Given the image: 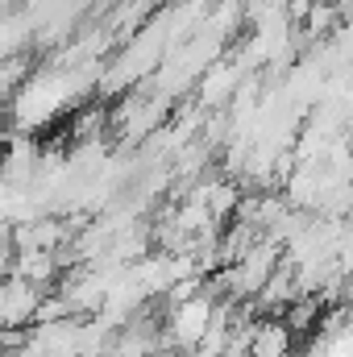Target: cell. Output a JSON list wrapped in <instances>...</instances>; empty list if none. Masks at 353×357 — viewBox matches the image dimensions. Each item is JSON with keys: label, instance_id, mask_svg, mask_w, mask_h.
Here are the masks:
<instances>
[{"label": "cell", "instance_id": "obj_4", "mask_svg": "<svg viewBox=\"0 0 353 357\" xmlns=\"http://www.w3.org/2000/svg\"><path fill=\"white\" fill-rule=\"evenodd\" d=\"M241 195H246V191H241L233 178H208V183H200V187L191 191V199H200L216 225H229V220L237 216V208H241Z\"/></svg>", "mask_w": 353, "mask_h": 357}, {"label": "cell", "instance_id": "obj_2", "mask_svg": "<svg viewBox=\"0 0 353 357\" xmlns=\"http://www.w3.org/2000/svg\"><path fill=\"white\" fill-rule=\"evenodd\" d=\"M42 287H33L21 274H0V328H25L33 324V312L42 303Z\"/></svg>", "mask_w": 353, "mask_h": 357}, {"label": "cell", "instance_id": "obj_1", "mask_svg": "<svg viewBox=\"0 0 353 357\" xmlns=\"http://www.w3.org/2000/svg\"><path fill=\"white\" fill-rule=\"evenodd\" d=\"M212 312H216V295H212L208 287H204L200 295L183 299V303H171V316H167V341L187 357L195 345H200V337L208 333Z\"/></svg>", "mask_w": 353, "mask_h": 357}, {"label": "cell", "instance_id": "obj_6", "mask_svg": "<svg viewBox=\"0 0 353 357\" xmlns=\"http://www.w3.org/2000/svg\"><path fill=\"white\" fill-rule=\"evenodd\" d=\"M283 320H287V328L295 333V337H312L316 328H320V320H324V299L320 295H312V291H299L283 312H278Z\"/></svg>", "mask_w": 353, "mask_h": 357}, {"label": "cell", "instance_id": "obj_3", "mask_svg": "<svg viewBox=\"0 0 353 357\" xmlns=\"http://www.w3.org/2000/svg\"><path fill=\"white\" fill-rule=\"evenodd\" d=\"M295 349V333L287 328L283 316H254L250 324V357H291Z\"/></svg>", "mask_w": 353, "mask_h": 357}, {"label": "cell", "instance_id": "obj_5", "mask_svg": "<svg viewBox=\"0 0 353 357\" xmlns=\"http://www.w3.org/2000/svg\"><path fill=\"white\" fill-rule=\"evenodd\" d=\"M13 274H21V278H29L33 287H50L54 278H59V270H63V258H59V250H17L13 254Z\"/></svg>", "mask_w": 353, "mask_h": 357}, {"label": "cell", "instance_id": "obj_7", "mask_svg": "<svg viewBox=\"0 0 353 357\" xmlns=\"http://www.w3.org/2000/svg\"><path fill=\"white\" fill-rule=\"evenodd\" d=\"M337 4H341V0H337Z\"/></svg>", "mask_w": 353, "mask_h": 357}]
</instances>
